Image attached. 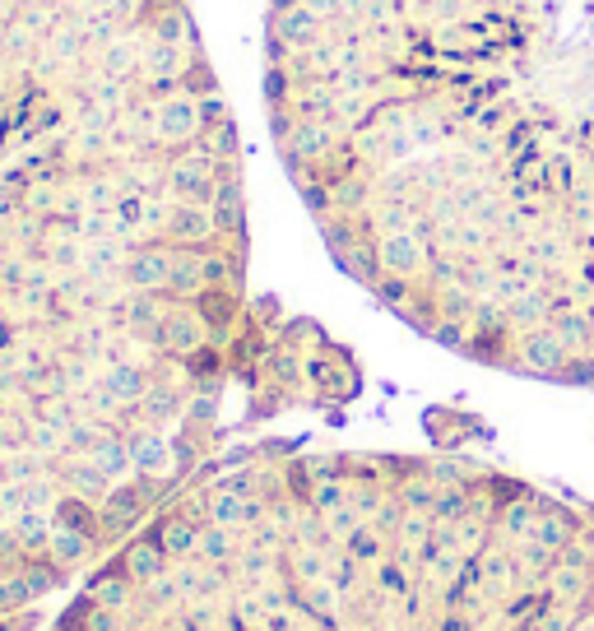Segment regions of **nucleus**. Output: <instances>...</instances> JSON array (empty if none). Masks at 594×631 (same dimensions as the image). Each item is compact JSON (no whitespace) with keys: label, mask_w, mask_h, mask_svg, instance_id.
<instances>
[{"label":"nucleus","mask_w":594,"mask_h":631,"mask_svg":"<svg viewBox=\"0 0 594 631\" xmlns=\"http://www.w3.org/2000/svg\"><path fill=\"white\" fill-rule=\"evenodd\" d=\"M52 631H594V502L451 450L214 456Z\"/></svg>","instance_id":"obj_3"},{"label":"nucleus","mask_w":594,"mask_h":631,"mask_svg":"<svg viewBox=\"0 0 594 631\" xmlns=\"http://www.w3.org/2000/svg\"><path fill=\"white\" fill-rule=\"evenodd\" d=\"M247 158L191 0H0V631L354 353L247 284Z\"/></svg>","instance_id":"obj_1"},{"label":"nucleus","mask_w":594,"mask_h":631,"mask_svg":"<svg viewBox=\"0 0 594 631\" xmlns=\"http://www.w3.org/2000/svg\"><path fill=\"white\" fill-rule=\"evenodd\" d=\"M266 117L371 302L594 391V0H270Z\"/></svg>","instance_id":"obj_2"}]
</instances>
